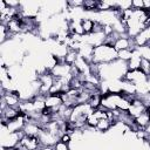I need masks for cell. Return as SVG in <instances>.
I'll return each instance as SVG.
<instances>
[{
  "mask_svg": "<svg viewBox=\"0 0 150 150\" xmlns=\"http://www.w3.org/2000/svg\"><path fill=\"white\" fill-rule=\"evenodd\" d=\"M141 62H142V57H141V55L138 54V52L136 50V47H135L134 50H132L131 59L127 62L128 70H137V69H139L141 68Z\"/></svg>",
  "mask_w": 150,
  "mask_h": 150,
  "instance_id": "obj_13",
  "label": "cell"
},
{
  "mask_svg": "<svg viewBox=\"0 0 150 150\" xmlns=\"http://www.w3.org/2000/svg\"><path fill=\"white\" fill-rule=\"evenodd\" d=\"M136 50L138 52V54L141 55V57L143 60H146L150 62V47L146 46H142V47H136Z\"/></svg>",
  "mask_w": 150,
  "mask_h": 150,
  "instance_id": "obj_17",
  "label": "cell"
},
{
  "mask_svg": "<svg viewBox=\"0 0 150 150\" xmlns=\"http://www.w3.org/2000/svg\"><path fill=\"white\" fill-rule=\"evenodd\" d=\"M146 111V107L145 104L141 101V98L138 96H135L132 100H131V104L128 109V114L135 120L136 117H138L141 114L145 112Z\"/></svg>",
  "mask_w": 150,
  "mask_h": 150,
  "instance_id": "obj_7",
  "label": "cell"
},
{
  "mask_svg": "<svg viewBox=\"0 0 150 150\" xmlns=\"http://www.w3.org/2000/svg\"><path fill=\"white\" fill-rule=\"evenodd\" d=\"M149 77H150V76H149Z\"/></svg>",
  "mask_w": 150,
  "mask_h": 150,
  "instance_id": "obj_28",
  "label": "cell"
},
{
  "mask_svg": "<svg viewBox=\"0 0 150 150\" xmlns=\"http://www.w3.org/2000/svg\"><path fill=\"white\" fill-rule=\"evenodd\" d=\"M146 76H150V62L146 61V60H143L142 59V62H141V68H139Z\"/></svg>",
  "mask_w": 150,
  "mask_h": 150,
  "instance_id": "obj_20",
  "label": "cell"
},
{
  "mask_svg": "<svg viewBox=\"0 0 150 150\" xmlns=\"http://www.w3.org/2000/svg\"><path fill=\"white\" fill-rule=\"evenodd\" d=\"M132 50L134 49H125V50H120L117 52V57L118 60L123 61V62H128L131 56H132Z\"/></svg>",
  "mask_w": 150,
  "mask_h": 150,
  "instance_id": "obj_18",
  "label": "cell"
},
{
  "mask_svg": "<svg viewBox=\"0 0 150 150\" xmlns=\"http://www.w3.org/2000/svg\"><path fill=\"white\" fill-rule=\"evenodd\" d=\"M144 131L146 132V135H148V136H150V124H149V125H148V127L144 129Z\"/></svg>",
  "mask_w": 150,
  "mask_h": 150,
  "instance_id": "obj_22",
  "label": "cell"
},
{
  "mask_svg": "<svg viewBox=\"0 0 150 150\" xmlns=\"http://www.w3.org/2000/svg\"><path fill=\"white\" fill-rule=\"evenodd\" d=\"M116 60H118V57H117V50L114 48V46L108 45V43H102L97 47H94L93 57H91L90 63L107 64Z\"/></svg>",
  "mask_w": 150,
  "mask_h": 150,
  "instance_id": "obj_1",
  "label": "cell"
},
{
  "mask_svg": "<svg viewBox=\"0 0 150 150\" xmlns=\"http://www.w3.org/2000/svg\"><path fill=\"white\" fill-rule=\"evenodd\" d=\"M146 112H148V115H149V117H150V107L146 108Z\"/></svg>",
  "mask_w": 150,
  "mask_h": 150,
  "instance_id": "obj_25",
  "label": "cell"
},
{
  "mask_svg": "<svg viewBox=\"0 0 150 150\" xmlns=\"http://www.w3.org/2000/svg\"><path fill=\"white\" fill-rule=\"evenodd\" d=\"M145 142H146V143H148V145L150 146V136H148V137H146V139H145Z\"/></svg>",
  "mask_w": 150,
  "mask_h": 150,
  "instance_id": "obj_24",
  "label": "cell"
},
{
  "mask_svg": "<svg viewBox=\"0 0 150 150\" xmlns=\"http://www.w3.org/2000/svg\"><path fill=\"white\" fill-rule=\"evenodd\" d=\"M81 22H82V28H83L84 35H87V34H90V33H93V32H94V28H95V23H96V21H95V20H93L91 18L84 16V18L81 20Z\"/></svg>",
  "mask_w": 150,
  "mask_h": 150,
  "instance_id": "obj_15",
  "label": "cell"
},
{
  "mask_svg": "<svg viewBox=\"0 0 150 150\" xmlns=\"http://www.w3.org/2000/svg\"><path fill=\"white\" fill-rule=\"evenodd\" d=\"M41 150H54L53 146H41Z\"/></svg>",
  "mask_w": 150,
  "mask_h": 150,
  "instance_id": "obj_23",
  "label": "cell"
},
{
  "mask_svg": "<svg viewBox=\"0 0 150 150\" xmlns=\"http://www.w3.org/2000/svg\"><path fill=\"white\" fill-rule=\"evenodd\" d=\"M114 48L120 52V50H125V49H134L136 46L134 45V40L130 39L127 34L125 35H117V38L114 41Z\"/></svg>",
  "mask_w": 150,
  "mask_h": 150,
  "instance_id": "obj_8",
  "label": "cell"
},
{
  "mask_svg": "<svg viewBox=\"0 0 150 150\" xmlns=\"http://www.w3.org/2000/svg\"><path fill=\"white\" fill-rule=\"evenodd\" d=\"M26 122H27L26 116L23 114H21L18 117L8 121L6 124H2V125H5L9 132H19V131H22L23 130V127H25Z\"/></svg>",
  "mask_w": 150,
  "mask_h": 150,
  "instance_id": "obj_9",
  "label": "cell"
},
{
  "mask_svg": "<svg viewBox=\"0 0 150 150\" xmlns=\"http://www.w3.org/2000/svg\"><path fill=\"white\" fill-rule=\"evenodd\" d=\"M39 139L42 146H54L55 143L57 141H60V136L46 128H42L40 135H39Z\"/></svg>",
  "mask_w": 150,
  "mask_h": 150,
  "instance_id": "obj_6",
  "label": "cell"
},
{
  "mask_svg": "<svg viewBox=\"0 0 150 150\" xmlns=\"http://www.w3.org/2000/svg\"><path fill=\"white\" fill-rule=\"evenodd\" d=\"M131 8L136 11L144 9V0H131Z\"/></svg>",
  "mask_w": 150,
  "mask_h": 150,
  "instance_id": "obj_21",
  "label": "cell"
},
{
  "mask_svg": "<svg viewBox=\"0 0 150 150\" xmlns=\"http://www.w3.org/2000/svg\"><path fill=\"white\" fill-rule=\"evenodd\" d=\"M134 121H135V125L137 127L138 130H139V129L144 130V129L150 124V117H149V115H148L146 111L143 112V114H141V115H139L138 117H136Z\"/></svg>",
  "mask_w": 150,
  "mask_h": 150,
  "instance_id": "obj_14",
  "label": "cell"
},
{
  "mask_svg": "<svg viewBox=\"0 0 150 150\" xmlns=\"http://www.w3.org/2000/svg\"><path fill=\"white\" fill-rule=\"evenodd\" d=\"M77 57H79V52H77V50H74V49H69V52L67 53V55H66V57H64L63 61H64L67 64L74 66V63H75V61L77 60Z\"/></svg>",
  "mask_w": 150,
  "mask_h": 150,
  "instance_id": "obj_16",
  "label": "cell"
},
{
  "mask_svg": "<svg viewBox=\"0 0 150 150\" xmlns=\"http://www.w3.org/2000/svg\"><path fill=\"white\" fill-rule=\"evenodd\" d=\"M1 109L6 107L19 108L21 103V98L16 91H2L1 90Z\"/></svg>",
  "mask_w": 150,
  "mask_h": 150,
  "instance_id": "obj_4",
  "label": "cell"
},
{
  "mask_svg": "<svg viewBox=\"0 0 150 150\" xmlns=\"http://www.w3.org/2000/svg\"><path fill=\"white\" fill-rule=\"evenodd\" d=\"M53 148H54V150H71L70 149V144L66 143L63 141H57Z\"/></svg>",
  "mask_w": 150,
  "mask_h": 150,
  "instance_id": "obj_19",
  "label": "cell"
},
{
  "mask_svg": "<svg viewBox=\"0 0 150 150\" xmlns=\"http://www.w3.org/2000/svg\"><path fill=\"white\" fill-rule=\"evenodd\" d=\"M148 46H149V47H150V42H149V43H148Z\"/></svg>",
  "mask_w": 150,
  "mask_h": 150,
  "instance_id": "obj_27",
  "label": "cell"
},
{
  "mask_svg": "<svg viewBox=\"0 0 150 150\" xmlns=\"http://www.w3.org/2000/svg\"><path fill=\"white\" fill-rule=\"evenodd\" d=\"M134 40V45L136 47H142V46H146L150 42V25L146 26Z\"/></svg>",
  "mask_w": 150,
  "mask_h": 150,
  "instance_id": "obj_12",
  "label": "cell"
},
{
  "mask_svg": "<svg viewBox=\"0 0 150 150\" xmlns=\"http://www.w3.org/2000/svg\"><path fill=\"white\" fill-rule=\"evenodd\" d=\"M12 150H21L20 148H15V149H12Z\"/></svg>",
  "mask_w": 150,
  "mask_h": 150,
  "instance_id": "obj_26",
  "label": "cell"
},
{
  "mask_svg": "<svg viewBox=\"0 0 150 150\" xmlns=\"http://www.w3.org/2000/svg\"><path fill=\"white\" fill-rule=\"evenodd\" d=\"M42 130V127L35 122V121H27L25 127H23V134L27 135V136H35V137H39L40 132Z\"/></svg>",
  "mask_w": 150,
  "mask_h": 150,
  "instance_id": "obj_11",
  "label": "cell"
},
{
  "mask_svg": "<svg viewBox=\"0 0 150 150\" xmlns=\"http://www.w3.org/2000/svg\"><path fill=\"white\" fill-rule=\"evenodd\" d=\"M23 131H19V132H9L7 130V128L5 125L1 124V136H0V145L8 149V150H12V149H15L20 142H21V138L23 137Z\"/></svg>",
  "mask_w": 150,
  "mask_h": 150,
  "instance_id": "obj_2",
  "label": "cell"
},
{
  "mask_svg": "<svg viewBox=\"0 0 150 150\" xmlns=\"http://www.w3.org/2000/svg\"><path fill=\"white\" fill-rule=\"evenodd\" d=\"M21 115V111L19 108H12V107H6L1 109V124H6L8 121L18 117Z\"/></svg>",
  "mask_w": 150,
  "mask_h": 150,
  "instance_id": "obj_10",
  "label": "cell"
},
{
  "mask_svg": "<svg viewBox=\"0 0 150 150\" xmlns=\"http://www.w3.org/2000/svg\"><path fill=\"white\" fill-rule=\"evenodd\" d=\"M123 79L134 83L136 87H138V86H142V84H146L148 80H149V76H146L141 69H137V70H128Z\"/></svg>",
  "mask_w": 150,
  "mask_h": 150,
  "instance_id": "obj_5",
  "label": "cell"
},
{
  "mask_svg": "<svg viewBox=\"0 0 150 150\" xmlns=\"http://www.w3.org/2000/svg\"><path fill=\"white\" fill-rule=\"evenodd\" d=\"M46 110H48L49 114H55L59 111V109L63 105V100L61 94H48L45 98Z\"/></svg>",
  "mask_w": 150,
  "mask_h": 150,
  "instance_id": "obj_3",
  "label": "cell"
}]
</instances>
